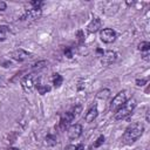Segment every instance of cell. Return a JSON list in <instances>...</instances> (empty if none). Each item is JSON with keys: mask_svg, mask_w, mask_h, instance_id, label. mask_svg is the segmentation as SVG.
Segmentation results:
<instances>
[{"mask_svg": "<svg viewBox=\"0 0 150 150\" xmlns=\"http://www.w3.org/2000/svg\"><path fill=\"white\" fill-rule=\"evenodd\" d=\"M143 131H144V125L142 123H139V122L129 125L125 129L124 134H123V141H124V143L131 144V143L136 142L142 136Z\"/></svg>", "mask_w": 150, "mask_h": 150, "instance_id": "cell-1", "label": "cell"}, {"mask_svg": "<svg viewBox=\"0 0 150 150\" xmlns=\"http://www.w3.org/2000/svg\"><path fill=\"white\" fill-rule=\"evenodd\" d=\"M135 107H136V100H135V98H130V100H128L122 107H120V108L115 111V115H114L115 120L120 121V120H124V118H127L128 116L131 115V112L134 111Z\"/></svg>", "mask_w": 150, "mask_h": 150, "instance_id": "cell-2", "label": "cell"}, {"mask_svg": "<svg viewBox=\"0 0 150 150\" xmlns=\"http://www.w3.org/2000/svg\"><path fill=\"white\" fill-rule=\"evenodd\" d=\"M128 101V91L127 90H121L118 94H116V96L111 100L109 109L111 111H116L120 107H122L125 102Z\"/></svg>", "mask_w": 150, "mask_h": 150, "instance_id": "cell-3", "label": "cell"}, {"mask_svg": "<svg viewBox=\"0 0 150 150\" xmlns=\"http://www.w3.org/2000/svg\"><path fill=\"white\" fill-rule=\"evenodd\" d=\"M35 82H36V80H35L34 75L33 74H28V75H25L22 77L20 83H21V87H22L25 93H32V90L35 87Z\"/></svg>", "mask_w": 150, "mask_h": 150, "instance_id": "cell-4", "label": "cell"}, {"mask_svg": "<svg viewBox=\"0 0 150 150\" xmlns=\"http://www.w3.org/2000/svg\"><path fill=\"white\" fill-rule=\"evenodd\" d=\"M100 38L104 43H111L116 40V32L111 28H103L100 30Z\"/></svg>", "mask_w": 150, "mask_h": 150, "instance_id": "cell-5", "label": "cell"}, {"mask_svg": "<svg viewBox=\"0 0 150 150\" xmlns=\"http://www.w3.org/2000/svg\"><path fill=\"white\" fill-rule=\"evenodd\" d=\"M42 15V11L41 8H30L27 9L25 12V14L21 16V20H26V21H35L38 19H40Z\"/></svg>", "mask_w": 150, "mask_h": 150, "instance_id": "cell-6", "label": "cell"}, {"mask_svg": "<svg viewBox=\"0 0 150 150\" xmlns=\"http://www.w3.org/2000/svg\"><path fill=\"white\" fill-rule=\"evenodd\" d=\"M117 59V53L112 52V50H107L103 52V54L100 56V61L103 66H109L111 63H114Z\"/></svg>", "mask_w": 150, "mask_h": 150, "instance_id": "cell-7", "label": "cell"}, {"mask_svg": "<svg viewBox=\"0 0 150 150\" xmlns=\"http://www.w3.org/2000/svg\"><path fill=\"white\" fill-rule=\"evenodd\" d=\"M11 56L16 62H23V61L28 60L32 56V54L28 53V52H26V50H23V49H16V50H14L11 54Z\"/></svg>", "mask_w": 150, "mask_h": 150, "instance_id": "cell-8", "label": "cell"}, {"mask_svg": "<svg viewBox=\"0 0 150 150\" xmlns=\"http://www.w3.org/2000/svg\"><path fill=\"white\" fill-rule=\"evenodd\" d=\"M67 134H68V137L70 139H77L82 135V125L79 124V123H75V124L70 125L67 130Z\"/></svg>", "mask_w": 150, "mask_h": 150, "instance_id": "cell-9", "label": "cell"}, {"mask_svg": "<svg viewBox=\"0 0 150 150\" xmlns=\"http://www.w3.org/2000/svg\"><path fill=\"white\" fill-rule=\"evenodd\" d=\"M101 26H102V21H101V19H100V18H94V19L88 23V26H87V30H88L89 33H96L97 30H100Z\"/></svg>", "mask_w": 150, "mask_h": 150, "instance_id": "cell-10", "label": "cell"}, {"mask_svg": "<svg viewBox=\"0 0 150 150\" xmlns=\"http://www.w3.org/2000/svg\"><path fill=\"white\" fill-rule=\"evenodd\" d=\"M97 115H98L97 107H96V105H93V107L87 111V114H86V116H84V120H86V122L91 123V122H94V120L97 117Z\"/></svg>", "mask_w": 150, "mask_h": 150, "instance_id": "cell-11", "label": "cell"}, {"mask_svg": "<svg viewBox=\"0 0 150 150\" xmlns=\"http://www.w3.org/2000/svg\"><path fill=\"white\" fill-rule=\"evenodd\" d=\"M35 87H36L38 91H39L41 95H45L46 93H48V91L50 90V88H49L48 84L41 82V79H38V80H36V82H35Z\"/></svg>", "mask_w": 150, "mask_h": 150, "instance_id": "cell-12", "label": "cell"}, {"mask_svg": "<svg viewBox=\"0 0 150 150\" xmlns=\"http://www.w3.org/2000/svg\"><path fill=\"white\" fill-rule=\"evenodd\" d=\"M52 82H53L55 88H59L62 84V82H63V77L59 73H54L53 76H52Z\"/></svg>", "mask_w": 150, "mask_h": 150, "instance_id": "cell-13", "label": "cell"}, {"mask_svg": "<svg viewBox=\"0 0 150 150\" xmlns=\"http://www.w3.org/2000/svg\"><path fill=\"white\" fill-rule=\"evenodd\" d=\"M46 143H47V145H50V146H53V145H55L56 144V142H57V138H56V136H54L53 134H48L47 136H46Z\"/></svg>", "mask_w": 150, "mask_h": 150, "instance_id": "cell-14", "label": "cell"}, {"mask_svg": "<svg viewBox=\"0 0 150 150\" xmlns=\"http://www.w3.org/2000/svg\"><path fill=\"white\" fill-rule=\"evenodd\" d=\"M110 96V90L109 89H102V90H100L98 93H97V98H100V100H107L108 97Z\"/></svg>", "mask_w": 150, "mask_h": 150, "instance_id": "cell-15", "label": "cell"}, {"mask_svg": "<svg viewBox=\"0 0 150 150\" xmlns=\"http://www.w3.org/2000/svg\"><path fill=\"white\" fill-rule=\"evenodd\" d=\"M8 32H9V29H8L7 26H0V41L6 40V38L8 35Z\"/></svg>", "mask_w": 150, "mask_h": 150, "instance_id": "cell-16", "label": "cell"}, {"mask_svg": "<svg viewBox=\"0 0 150 150\" xmlns=\"http://www.w3.org/2000/svg\"><path fill=\"white\" fill-rule=\"evenodd\" d=\"M149 49H150V43L148 41H142L138 43V50L145 53V52H149Z\"/></svg>", "mask_w": 150, "mask_h": 150, "instance_id": "cell-17", "label": "cell"}, {"mask_svg": "<svg viewBox=\"0 0 150 150\" xmlns=\"http://www.w3.org/2000/svg\"><path fill=\"white\" fill-rule=\"evenodd\" d=\"M46 64H47L46 61H39V62H35L34 64H32V69L33 70H40V69L45 68Z\"/></svg>", "mask_w": 150, "mask_h": 150, "instance_id": "cell-18", "label": "cell"}, {"mask_svg": "<svg viewBox=\"0 0 150 150\" xmlns=\"http://www.w3.org/2000/svg\"><path fill=\"white\" fill-rule=\"evenodd\" d=\"M63 53H64V55H66L68 59H71V57L74 56V48H71V47H67V48H64Z\"/></svg>", "mask_w": 150, "mask_h": 150, "instance_id": "cell-19", "label": "cell"}, {"mask_svg": "<svg viewBox=\"0 0 150 150\" xmlns=\"http://www.w3.org/2000/svg\"><path fill=\"white\" fill-rule=\"evenodd\" d=\"M81 110H82V107H81V105H75V107H73V108H71L69 111H70V112H71V114H73V115L76 117V116H77V115L81 112Z\"/></svg>", "mask_w": 150, "mask_h": 150, "instance_id": "cell-20", "label": "cell"}, {"mask_svg": "<svg viewBox=\"0 0 150 150\" xmlns=\"http://www.w3.org/2000/svg\"><path fill=\"white\" fill-rule=\"evenodd\" d=\"M104 139H105V138H104V136H103V135H101V136L96 139V142L94 143V148H98V146H101V145L104 143Z\"/></svg>", "mask_w": 150, "mask_h": 150, "instance_id": "cell-21", "label": "cell"}, {"mask_svg": "<svg viewBox=\"0 0 150 150\" xmlns=\"http://www.w3.org/2000/svg\"><path fill=\"white\" fill-rule=\"evenodd\" d=\"M42 1H40V0H34V1H30L29 2V5L32 6V8H41V6H42Z\"/></svg>", "mask_w": 150, "mask_h": 150, "instance_id": "cell-22", "label": "cell"}, {"mask_svg": "<svg viewBox=\"0 0 150 150\" xmlns=\"http://www.w3.org/2000/svg\"><path fill=\"white\" fill-rule=\"evenodd\" d=\"M145 83H146V80H144V79H137V80H136V84H137L138 87L144 86Z\"/></svg>", "mask_w": 150, "mask_h": 150, "instance_id": "cell-23", "label": "cell"}, {"mask_svg": "<svg viewBox=\"0 0 150 150\" xmlns=\"http://www.w3.org/2000/svg\"><path fill=\"white\" fill-rule=\"evenodd\" d=\"M76 35L79 36V40H80V42H82V41L84 40V38H83V35H82V30H79Z\"/></svg>", "mask_w": 150, "mask_h": 150, "instance_id": "cell-24", "label": "cell"}, {"mask_svg": "<svg viewBox=\"0 0 150 150\" xmlns=\"http://www.w3.org/2000/svg\"><path fill=\"white\" fill-rule=\"evenodd\" d=\"M149 55H150V54H149V52H145V53H143L142 59H143V60H145V61H149V59H150V57H149Z\"/></svg>", "mask_w": 150, "mask_h": 150, "instance_id": "cell-25", "label": "cell"}, {"mask_svg": "<svg viewBox=\"0 0 150 150\" xmlns=\"http://www.w3.org/2000/svg\"><path fill=\"white\" fill-rule=\"evenodd\" d=\"M64 150H76V145L75 144H69L68 146H66Z\"/></svg>", "mask_w": 150, "mask_h": 150, "instance_id": "cell-26", "label": "cell"}, {"mask_svg": "<svg viewBox=\"0 0 150 150\" xmlns=\"http://www.w3.org/2000/svg\"><path fill=\"white\" fill-rule=\"evenodd\" d=\"M5 9H6V4L1 1L0 2V11H5Z\"/></svg>", "mask_w": 150, "mask_h": 150, "instance_id": "cell-27", "label": "cell"}, {"mask_svg": "<svg viewBox=\"0 0 150 150\" xmlns=\"http://www.w3.org/2000/svg\"><path fill=\"white\" fill-rule=\"evenodd\" d=\"M5 84H6V82H5V80H4L2 77H0V88H1V87H4Z\"/></svg>", "mask_w": 150, "mask_h": 150, "instance_id": "cell-28", "label": "cell"}, {"mask_svg": "<svg viewBox=\"0 0 150 150\" xmlns=\"http://www.w3.org/2000/svg\"><path fill=\"white\" fill-rule=\"evenodd\" d=\"M76 150H83V145H82V144L76 145Z\"/></svg>", "mask_w": 150, "mask_h": 150, "instance_id": "cell-29", "label": "cell"}]
</instances>
